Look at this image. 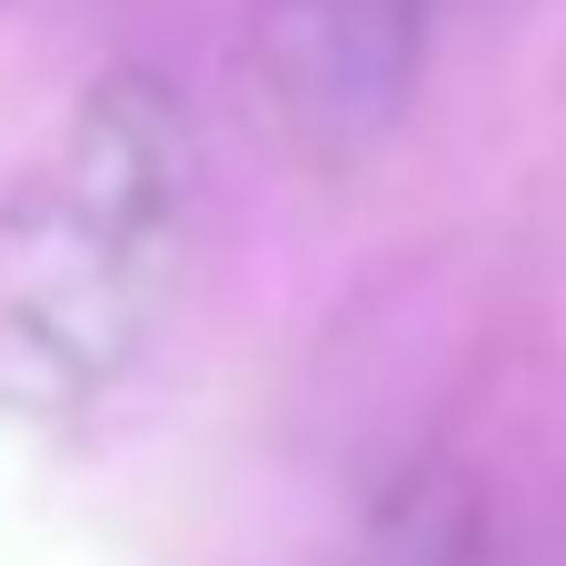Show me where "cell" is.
Returning <instances> with one entry per match:
<instances>
[{"label": "cell", "mask_w": 566, "mask_h": 566, "mask_svg": "<svg viewBox=\"0 0 566 566\" xmlns=\"http://www.w3.org/2000/svg\"><path fill=\"white\" fill-rule=\"evenodd\" d=\"M179 219H189V109L159 70L129 60L80 90L70 139L20 229L10 338L60 398L109 388L119 358L149 338Z\"/></svg>", "instance_id": "1"}, {"label": "cell", "mask_w": 566, "mask_h": 566, "mask_svg": "<svg viewBox=\"0 0 566 566\" xmlns=\"http://www.w3.org/2000/svg\"><path fill=\"white\" fill-rule=\"evenodd\" d=\"M338 566H527L497 497L468 468H408L348 537Z\"/></svg>", "instance_id": "3"}, {"label": "cell", "mask_w": 566, "mask_h": 566, "mask_svg": "<svg viewBox=\"0 0 566 566\" xmlns=\"http://www.w3.org/2000/svg\"><path fill=\"white\" fill-rule=\"evenodd\" d=\"M438 30H448V0H259L239 80L289 159L338 169L408 119L438 60Z\"/></svg>", "instance_id": "2"}]
</instances>
